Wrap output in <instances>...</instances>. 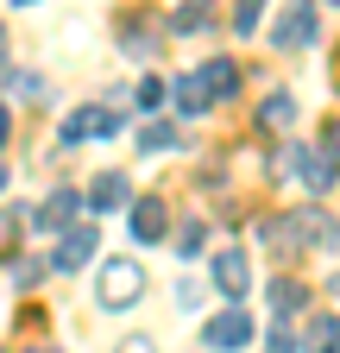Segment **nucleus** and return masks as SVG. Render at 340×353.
Returning a JSON list of instances; mask_svg holds the SVG:
<instances>
[{"label":"nucleus","instance_id":"nucleus-1","mask_svg":"<svg viewBox=\"0 0 340 353\" xmlns=\"http://www.w3.org/2000/svg\"><path fill=\"white\" fill-rule=\"evenodd\" d=\"M334 240H340V228H334L328 208H290V221H265V246L284 252V259H296L303 246L334 252Z\"/></svg>","mask_w":340,"mask_h":353},{"label":"nucleus","instance_id":"nucleus-2","mask_svg":"<svg viewBox=\"0 0 340 353\" xmlns=\"http://www.w3.org/2000/svg\"><path fill=\"white\" fill-rule=\"evenodd\" d=\"M145 296V265L139 259H101V278H95V303L107 309V316H120V309H133Z\"/></svg>","mask_w":340,"mask_h":353},{"label":"nucleus","instance_id":"nucleus-3","mask_svg":"<svg viewBox=\"0 0 340 353\" xmlns=\"http://www.w3.org/2000/svg\"><path fill=\"white\" fill-rule=\"evenodd\" d=\"M284 158H290L284 170H290V176H296V183H303V190H309V196H321V190L334 183V176H340V164H334L328 152H315V145H290Z\"/></svg>","mask_w":340,"mask_h":353},{"label":"nucleus","instance_id":"nucleus-4","mask_svg":"<svg viewBox=\"0 0 340 353\" xmlns=\"http://www.w3.org/2000/svg\"><path fill=\"white\" fill-rule=\"evenodd\" d=\"M315 32H321L315 0H290L284 19H277V51H303V44H315Z\"/></svg>","mask_w":340,"mask_h":353},{"label":"nucleus","instance_id":"nucleus-5","mask_svg":"<svg viewBox=\"0 0 340 353\" xmlns=\"http://www.w3.org/2000/svg\"><path fill=\"white\" fill-rule=\"evenodd\" d=\"M202 347L215 353H233V347H252V309H227V316L202 322Z\"/></svg>","mask_w":340,"mask_h":353},{"label":"nucleus","instance_id":"nucleus-6","mask_svg":"<svg viewBox=\"0 0 340 353\" xmlns=\"http://www.w3.org/2000/svg\"><path fill=\"white\" fill-rule=\"evenodd\" d=\"M89 132L114 139V132H120V108H82V114H70L57 139H63V145H76V139H89Z\"/></svg>","mask_w":340,"mask_h":353},{"label":"nucleus","instance_id":"nucleus-7","mask_svg":"<svg viewBox=\"0 0 340 353\" xmlns=\"http://www.w3.org/2000/svg\"><path fill=\"white\" fill-rule=\"evenodd\" d=\"M215 284H221V296H246L252 290V259L240 252V246H227V252H215Z\"/></svg>","mask_w":340,"mask_h":353},{"label":"nucleus","instance_id":"nucleus-8","mask_svg":"<svg viewBox=\"0 0 340 353\" xmlns=\"http://www.w3.org/2000/svg\"><path fill=\"white\" fill-rule=\"evenodd\" d=\"M76 208H82V196L76 190H51V202L32 214V228H51V234H70L76 228Z\"/></svg>","mask_w":340,"mask_h":353},{"label":"nucleus","instance_id":"nucleus-9","mask_svg":"<svg viewBox=\"0 0 340 353\" xmlns=\"http://www.w3.org/2000/svg\"><path fill=\"white\" fill-rule=\"evenodd\" d=\"M95 246H101L95 228H70V234L57 240V272H82V265L95 259Z\"/></svg>","mask_w":340,"mask_h":353},{"label":"nucleus","instance_id":"nucleus-10","mask_svg":"<svg viewBox=\"0 0 340 353\" xmlns=\"http://www.w3.org/2000/svg\"><path fill=\"white\" fill-rule=\"evenodd\" d=\"M202 88H208V101H233L240 95V63L233 57H208L202 63Z\"/></svg>","mask_w":340,"mask_h":353},{"label":"nucleus","instance_id":"nucleus-11","mask_svg":"<svg viewBox=\"0 0 340 353\" xmlns=\"http://www.w3.org/2000/svg\"><path fill=\"white\" fill-rule=\"evenodd\" d=\"M126 221H133V240H139V246H158V240H164V202H133V214H126Z\"/></svg>","mask_w":340,"mask_h":353},{"label":"nucleus","instance_id":"nucleus-12","mask_svg":"<svg viewBox=\"0 0 340 353\" xmlns=\"http://www.w3.org/2000/svg\"><path fill=\"white\" fill-rule=\"evenodd\" d=\"M89 202L107 214V208H126V202H133V183H126V176L120 170H107V176H95V190H89Z\"/></svg>","mask_w":340,"mask_h":353},{"label":"nucleus","instance_id":"nucleus-13","mask_svg":"<svg viewBox=\"0 0 340 353\" xmlns=\"http://www.w3.org/2000/svg\"><path fill=\"white\" fill-rule=\"evenodd\" d=\"M265 303H271V309H277V316L290 322V316H296V309H303V303H309V284H296V278H271V290H265Z\"/></svg>","mask_w":340,"mask_h":353},{"label":"nucleus","instance_id":"nucleus-14","mask_svg":"<svg viewBox=\"0 0 340 353\" xmlns=\"http://www.w3.org/2000/svg\"><path fill=\"white\" fill-rule=\"evenodd\" d=\"M170 95H177V114H202V108H215V101H208V88H202V76H177V88H170Z\"/></svg>","mask_w":340,"mask_h":353},{"label":"nucleus","instance_id":"nucleus-15","mask_svg":"<svg viewBox=\"0 0 340 353\" xmlns=\"http://www.w3.org/2000/svg\"><path fill=\"white\" fill-rule=\"evenodd\" d=\"M309 353H340V316H315L309 322Z\"/></svg>","mask_w":340,"mask_h":353},{"label":"nucleus","instance_id":"nucleus-16","mask_svg":"<svg viewBox=\"0 0 340 353\" xmlns=\"http://www.w3.org/2000/svg\"><path fill=\"white\" fill-rule=\"evenodd\" d=\"M164 145H177V126H164V120L139 126V152H164Z\"/></svg>","mask_w":340,"mask_h":353},{"label":"nucleus","instance_id":"nucleus-17","mask_svg":"<svg viewBox=\"0 0 340 353\" xmlns=\"http://www.w3.org/2000/svg\"><path fill=\"white\" fill-rule=\"evenodd\" d=\"M259 120H265V126H271V132H284V126H290V120H296V101H290V95H271V101H265V114H259Z\"/></svg>","mask_w":340,"mask_h":353},{"label":"nucleus","instance_id":"nucleus-18","mask_svg":"<svg viewBox=\"0 0 340 353\" xmlns=\"http://www.w3.org/2000/svg\"><path fill=\"white\" fill-rule=\"evenodd\" d=\"M259 19H265V0H240V7H233V32H240V38L259 26Z\"/></svg>","mask_w":340,"mask_h":353},{"label":"nucleus","instance_id":"nucleus-19","mask_svg":"<svg viewBox=\"0 0 340 353\" xmlns=\"http://www.w3.org/2000/svg\"><path fill=\"white\" fill-rule=\"evenodd\" d=\"M202 240H208V228H202V221H183V234H177V252H183V259H195V252H202Z\"/></svg>","mask_w":340,"mask_h":353},{"label":"nucleus","instance_id":"nucleus-20","mask_svg":"<svg viewBox=\"0 0 340 353\" xmlns=\"http://www.w3.org/2000/svg\"><path fill=\"white\" fill-rule=\"evenodd\" d=\"M164 95H170V88H164L158 76H145V82H139V108H145V114H151V108H164Z\"/></svg>","mask_w":340,"mask_h":353},{"label":"nucleus","instance_id":"nucleus-21","mask_svg":"<svg viewBox=\"0 0 340 353\" xmlns=\"http://www.w3.org/2000/svg\"><path fill=\"white\" fill-rule=\"evenodd\" d=\"M170 26H177V32H195V26H208V13H202V0H189V7H183L177 19H170Z\"/></svg>","mask_w":340,"mask_h":353},{"label":"nucleus","instance_id":"nucleus-22","mask_svg":"<svg viewBox=\"0 0 340 353\" xmlns=\"http://www.w3.org/2000/svg\"><path fill=\"white\" fill-rule=\"evenodd\" d=\"M265 353H296V334H290V328H271V341H265Z\"/></svg>","mask_w":340,"mask_h":353},{"label":"nucleus","instance_id":"nucleus-23","mask_svg":"<svg viewBox=\"0 0 340 353\" xmlns=\"http://www.w3.org/2000/svg\"><path fill=\"white\" fill-rule=\"evenodd\" d=\"M13 95H45V82H38L32 70H19V76H13Z\"/></svg>","mask_w":340,"mask_h":353},{"label":"nucleus","instance_id":"nucleus-24","mask_svg":"<svg viewBox=\"0 0 340 353\" xmlns=\"http://www.w3.org/2000/svg\"><path fill=\"white\" fill-rule=\"evenodd\" d=\"M114 353H158V347H151V341H145V334H126V341H120V347H114Z\"/></svg>","mask_w":340,"mask_h":353},{"label":"nucleus","instance_id":"nucleus-25","mask_svg":"<svg viewBox=\"0 0 340 353\" xmlns=\"http://www.w3.org/2000/svg\"><path fill=\"white\" fill-rule=\"evenodd\" d=\"M328 158L340 164V120H328Z\"/></svg>","mask_w":340,"mask_h":353},{"label":"nucleus","instance_id":"nucleus-26","mask_svg":"<svg viewBox=\"0 0 340 353\" xmlns=\"http://www.w3.org/2000/svg\"><path fill=\"white\" fill-rule=\"evenodd\" d=\"M7 132H13V120H7V108H0V145H7Z\"/></svg>","mask_w":340,"mask_h":353},{"label":"nucleus","instance_id":"nucleus-27","mask_svg":"<svg viewBox=\"0 0 340 353\" xmlns=\"http://www.w3.org/2000/svg\"><path fill=\"white\" fill-rule=\"evenodd\" d=\"M0 70H7V32H0Z\"/></svg>","mask_w":340,"mask_h":353},{"label":"nucleus","instance_id":"nucleus-28","mask_svg":"<svg viewBox=\"0 0 340 353\" xmlns=\"http://www.w3.org/2000/svg\"><path fill=\"white\" fill-rule=\"evenodd\" d=\"M0 190H7V164H0Z\"/></svg>","mask_w":340,"mask_h":353},{"label":"nucleus","instance_id":"nucleus-29","mask_svg":"<svg viewBox=\"0 0 340 353\" xmlns=\"http://www.w3.org/2000/svg\"><path fill=\"white\" fill-rule=\"evenodd\" d=\"M13 7H32V0H13Z\"/></svg>","mask_w":340,"mask_h":353},{"label":"nucleus","instance_id":"nucleus-30","mask_svg":"<svg viewBox=\"0 0 340 353\" xmlns=\"http://www.w3.org/2000/svg\"><path fill=\"white\" fill-rule=\"evenodd\" d=\"M334 290H340V272H334Z\"/></svg>","mask_w":340,"mask_h":353},{"label":"nucleus","instance_id":"nucleus-31","mask_svg":"<svg viewBox=\"0 0 340 353\" xmlns=\"http://www.w3.org/2000/svg\"><path fill=\"white\" fill-rule=\"evenodd\" d=\"M334 7H340V0H334Z\"/></svg>","mask_w":340,"mask_h":353}]
</instances>
